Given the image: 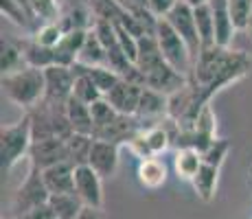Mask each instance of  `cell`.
Wrapping results in <instances>:
<instances>
[{
	"instance_id": "6da1fadb",
	"label": "cell",
	"mask_w": 252,
	"mask_h": 219,
	"mask_svg": "<svg viewBox=\"0 0 252 219\" xmlns=\"http://www.w3.org/2000/svg\"><path fill=\"white\" fill-rule=\"evenodd\" d=\"M250 66H252V62L246 53H237V51L221 48V46L202 48L189 81L200 90L202 99L206 103H211V99L221 88L244 79L248 75Z\"/></svg>"
},
{
	"instance_id": "7a4b0ae2",
	"label": "cell",
	"mask_w": 252,
	"mask_h": 219,
	"mask_svg": "<svg viewBox=\"0 0 252 219\" xmlns=\"http://www.w3.org/2000/svg\"><path fill=\"white\" fill-rule=\"evenodd\" d=\"M2 92L9 101H13L16 105H20L27 112L44 101L46 94V81H44V70L40 68H22V70L13 72V75H2L0 79Z\"/></svg>"
},
{
	"instance_id": "3957f363",
	"label": "cell",
	"mask_w": 252,
	"mask_h": 219,
	"mask_svg": "<svg viewBox=\"0 0 252 219\" xmlns=\"http://www.w3.org/2000/svg\"><path fill=\"white\" fill-rule=\"evenodd\" d=\"M33 145L31 116L24 114L18 123L0 127V158H2V173H9L22 158H29Z\"/></svg>"
},
{
	"instance_id": "277c9868",
	"label": "cell",
	"mask_w": 252,
	"mask_h": 219,
	"mask_svg": "<svg viewBox=\"0 0 252 219\" xmlns=\"http://www.w3.org/2000/svg\"><path fill=\"white\" fill-rule=\"evenodd\" d=\"M154 35H156V40H158V46H160L164 62H167L171 68H176L180 75L191 77L195 60H193L191 51H189V46L184 44V40L173 31L171 24L164 20V18L158 20V27H156V33H154Z\"/></svg>"
},
{
	"instance_id": "5b68a950",
	"label": "cell",
	"mask_w": 252,
	"mask_h": 219,
	"mask_svg": "<svg viewBox=\"0 0 252 219\" xmlns=\"http://www.w3.org/2000/svg\"><path fill=\"white\" fill-rule=\"evenodd\" d=\"M48 199H51V193H48L44 184V175H42L40 169L29 164L27 178H24V182L16 188V193L11 197L13 217H20L24 213L33 211V208L44 206V204H48Z\"/></svg>"
},
{
	"instance_id": "8992f818",
	"label": "cell",
	"mask_w": 252,
	"mask_h": 219,
	"mask_svg": "<svg viewBox=\"0 0 252 219\" xmlns=\"http://www.w3.org/2000/svg\"><path fill=\"white\" fill-rule=\"evenodd\" d=\"M164 20L171 24L173 31H176L178 35L184 40V44H187L189 51H191L193 60H197V55L202 53V42H200V33H197V24H195V13H193V7H189V4H184V2H178L176 9H173V11L169 13ZM193 66H195V64H193Z\"/></svg>"
},
{
	"instance_id": "52a82bcc",
	"label": "cell",
	"mask_w": 252,
	"mask_h": 219,
	"mask_svg": "<svg viewBox=\"0 0 252 219\" xmlns=\"http://www.w3.org/2000/svg\"><path fill=\"white\" fill-rule=\"evenodd\" d=\"M96 18L92 11L90 0H64L60 2V18L57 24L64 29V33L68 31H90L94 27Z\"/></svg>"
},
{
	"instance_id": "ba28073f",
	"label": "cell",
	"mask_w": 252,
	"mask_h": 219,
	"mask_svg": "<svg viewBox=\"0 0 252 219\" xmlns=\"http://www.w3.org/2000/svg\"><path fill=\"white\" fill-rule=\"evenodd\" d=\"M101 180L103 178L92 167H88V164L75 169V193L84 202L86 208H94V211L103 208V187H101Z\"/></svg>"
},
{
	"instance_id": "9c48e42d",
	"label": "cell",
	"mask_w": 252,
	"mask_h": 219,
	"mask_svg": "<svg viewBox=\"0 0 252 219\" xmlns=\"http://www.w3.org/2000/svg\"><path fill=\"white\" fill-rule=\"evenodd\" d=\"M60 162H68V152H66L64 138H46V140H33L31 152H29V164L40 171L48 167H55Z\"/></svg>"
},
{
	"instance_id": "30bf717a",
	"label": "cell",
	"mask_w": 252,
	"mask_h": 219,
	"mask_svg": "<svg viewBox=\"0 0 252 219\" xmlns=\"http://www.w3.org/2000/svg\"><path fill=\"white\" fill-rule=\"evenodd\" d=\"M46 81V94L44 101L48 103H66L72 96V88H75V72L72 68L66 66H48L44 70Z\"/></svg>"
},
{
	"instance_id": "8fae6325",
	"label": "cell",
	"mask_w": 252,
	"mask_h": 219,
	"mask_svg": "<svg viewBox=\"0 0 252 219\" xmlns=\"http://www.w3.org/2000/svg\"><path fill=\"white\" fill-rule=\"evenodd\" d=\"M143 84L129 79H121L108 94L103 96L112 108L119 112L121 116H136L138 103H140V94H143Z\"/></svg>"
},
{
	"instance_id": "7c38bea8",
	"label": "cell",
	"mask_w": 252,
	"mask_h": 219,
	"mask_svg": "<svg viewBox=\"0 0 252 219\" xmlns=\"http://www.w3.org/2000/svg\"><path fill=\"white\" fill-rule=\"evenodd\" d=\"M189 77L180 75V72L176 70V68H171L164 62V64H160L158 68H154L152 72H147V75L143 77V86L152 88V90L156 92H162V94L171 96L173 92L182 90L184 86H187Z\"/></svg>"
},
{
	"instance_id": "4fadbf2b",
	"label": "cell",
	"mask_w": 252,
	"mask_h": 219,
	"mask_svg": "<svg viewBox=\"0 0 252 219\" xmlns=\"http://www.w3.org/2000/svg\"><path fill=\"white\" fill-rule=\"evenodd\" d=\"M119 154H121V145L94 140L88 158V167L94 169L101 178H112L116 169H119Z\"/></svg>"
},
{
	"instance_id": "5bb4252c",
	"label": "cell",
	"mask_w": 252,
	"mask_h": 219,
	"mask_svg": "<svg viewBox=\"0 0 252 219\" xmlns=\"http://www.w3.org/2000/svg\"><path fill=\"white\" fill-rule=\"evenodd\" d=\"M140 129H143V125H140V121L136 116H119L112 125H108V127H103L101 131H96L92 138L105 140V143H114V145H121V147H123V145H127Z\"/></svg>"
},
{
	"instance_id": "9a60e30c",
	"label": "cell",
	"mask_w": 252,
	"mask_h": 219,
	"mask_svg": "<svg viewBox=\"0 0 252 219\" xmlns=\"http://www.w3.org/2000/svg\"><path fill=\"white\" fill-rule=\"evenodd\" d=\"M208 7H211L213 20H215V44L221 48H230L237 29L228 11V0H208Z\"/></svg>"
},
{
	"instance_id": "2e32d148",
	"label": "cell",
	"mask_w": 252,
	"mask_h": 219,
	"mask_svg": "<svg viewBox=\"0 0 252 219\" xmlns=\"http://www.w3.org/2000/svg\"><path fill=\"white\" fill-rule=\"evenodd\" d=\"M75 164L60 162L55 167H48L42 171L44 184L51 195H62V193H75Z\"/></svg>"
},
{
	"instance_id": "e0dca14e",
	"label": "cell",
	"mask_w": 252,
	"mask_h": 219,
	"mask_svg": "<svg viewBox=\"0 0 252 219\" xmlns=\"http://www.w3.org/2000/svg\"><path fill=\"white\" fill-rule=\"evenodd\" d=\"M86 35H88V31H68V33H64L62 42L53 48V51H55V64L66 66V68L75 66L77 62H79Z\"/></svg>"
},
{
	"instance_id": "ac0fdd59",
	"label": "cell",
	"mask_w": 252,
	"mask_h": 219,
	"mask_svg": "<svg viewBox=\"0 0 252 219\" xmlns=\"http://www.w3.org/2000/svg\"><path fill=\"white\" fill-rule=\"evenodd\" d=\"M167 112H169V96L145 86L143 94H140L136 119L140 123H143V121H149V119H167Z\"/></svg>"
},
{
	"instance_id": "d6986e66",
	"label": "cell",
	"mask_w": 252,
	"mask_h": 219,
	"mask_svg": "<svg viewBox=\"0 0 252 219\" xmlns=\"http://www.w3.org/2000/svg\"><path fill=\"white\" fill-rule=\"evenodd\" d=\"M18 48H20L24 64L31 68H40V70H46L48 66H55V51L53 48H46L42 44H37L31 35L24 37V40H18Z\"/></svg>"
},
{
	"instance_id": "ffe728a7",
	"label": "cell",
	"mask_w": 252,
	"mask_h": 219,
	"mask_svg": "<svg viewBox=\"0 0 252 219\" xmlns=\"http://www.w3.org/2000/svg\"><path fill=\"white\" fill-rule=\"evenodd\" d=\"M136 178L145 188H160L167 182V167L160 158H147L140 160L136 169Z\"/></svg>"
},
{
	"instance_id": "44dd1931",
	"label": "cell",
	"mask_w": 252,
	"mask_h": 219,
	"mask_svg": "<svg viewBox=\"0 0 252 219\" xmlns=\"http://www.w3.org/2000/svg\"><path fill=\"white\" fill-rule=\"evenodd\" d=\"M66 114H68V123L75 134H86L92 136L94 134V123H92V114H90V105L77 101L75 96H70L66 103Z\"/></svg>"
},
{
	"instance_id": "7402d4cb",
	"label": "cell",
	"mask_w": 252,
	"mask_h": 219,
	"mask_svg": "<svg viewBox=\"0 0 252 219\" xmlns=\"http://www.w3.org/2000/svg\"><path fill=\"white\" fill-rule=\"evenodd\" d=\"M217 182H220V169L202 164V169L197 171V175L191 180V187H193V191H195V195L200 197L202 202L208 204L215 199Z\"/></svg>"
},
{
	"instance_id": "603a6c76",
	"label": "cell",
	"mask_w": 252,
	"mask_h": 219,
	"mask_svg": "<svg viewBox=\"0 0 252 219\" xmlns=\"http://www.w3.org/2000/svg\"><path fill=\"white\" fill-rule=\"evenodd\" d=\"M72 70L75 72H81V75H88L92 81H94V86L99 88L101 94H108L112 88L119 84L123 77L119 75L116 70H112L110 66H81V64H75L72 66Z\"/></svg>"
},
{
	"instance_id": "cb8c5ba5",
	"label": "cell",
	"mask_w": 252,
	"mask_h": 219,
	"mask_svg": "<svg viewBox=\"0 0 252 219\" xmlns=\"http://www.w3.org/2000/svg\"><path fill=\"white\" fill-rule=\"evenodd\" d=\"M204 160H202V154L195 152V149L182 147L176 152V158H173V169H176V175L184 182H191L197 175V171L202 169Z\"/></svg>"
},
{
	"instance_id": "d4e9b609",
	"label": "cell",
	"mask_w": 252,
	"mask_h": 219,
	"mask_svg": "<svg viewBox=\"0 0 252 219\" xmlns=\"http://www.w3.org/2000/svg\"><path fill=\"white\" fill-rule=\"evenodd\" d=\"M55 219H79L84 213V202L77 197V193H62V195H51L48 199Z\"/></svg>"
},
{
	"instance_id": "484cf974",
	"label": "cell",
	"mask_w": 252,
	"mask_h": 219,
	"mask_svg": "<svg viewBox=\"0 0 252 219\" xmlns=\"http://www.w3.org/2000/svg\"><path fill=\"white\" fill-rule=\"evenodd\" d=\"M77 64L81 66H108V53H105L103 42L99 40V35L94 33V29H90L88 35H86L84 48H81V55Z\"/></svg>"
},
{
	"instance_id": "4316f807",
	"label": "cell",
	"mask_w": 252,
	"mask_h": 219,
	"mask_svg": "<svg viewBox=\"0 0 252 219\" xmlns=\"http://www.w3.org/2000/svg\"><path fill=\"white\" fill-rule=\"evenodd\" d=\"M143 136H145V143H147V149H149V154H152V158H158V156L164 154L173 145L171 134H169L167 125H164V119L158 121V125H152V127H147V129L143 127Z\"/></svg>"
},
{
	"instance_id": "83f0119b",
	"label": "cell",
	"mask_w": 252,
	"mask_h": 219,
	"mask_svg": "<svg viewBox=\"0 0 252 219\" xmlns=\"http://www.w3.org/2000/svg\"><path fill=\"white\" fill-rule=\"evenodd\" d=\"M92 143H94V138H92V136H86V134H72L70 138H66L68 162L75 164V167H84V164H88Z\"/></svg>"
},
{
	"instance_id": "f1b7e54d",
	"label": "cell",
	"mask_w": 252,
	"mask_h": 219,
	"mask_svg": "<svg viewBox=\"0 0 252 219\" xmlns=\"http://www.w3.org/2000/svg\"><path fill=\"white\" fill-rule=\"evenodd\" d=\"M195 13V24H197V33H200V42L202 48H211L217 46L215 44V20H213V11L208 4L193 9Z\"/></svg>"
},
{
	"instance_id": "f546056e",
	"label": "cell",
	"mask_w": 252,
	"mask_h": 219,
	"mask_svg": "<svg viewBox=\"0 0 252 219\" xmlns=\"http://www.w3.org/2000/svg\"><path fill=\"white\" fill-rule=\"evenodd\" d=\"M22 68H27V64H24V57L18 44L7 42L2 37V44H0V70H2V75H13Z\"/></svg>"
},
{
	"instance_id": "4dcf8cb0",
	"label": "cell",
	"mask_w": 252,
	"mask_h": 219,
	"mask_svg": "<svg viewBox=\"0 0 252 219\" xmlns=\"http://www.w3.org/2000/svg\"><path fill=\"white\" fill-rule=\"evenodd\" d=\"M72 96H75L77 101H81V103H86V105H92V103H96V101L103 99V94H101L99 88L94 86V81H92L88 75H81V72H75V88H72Z\"/></svg>"
},
{
	"instance_id": "1f68e13d",
	"label": "cell",
	"mask_w": 252,
	"mask_h": 219,
	"mask_svg": "<svg viewBox=\"0 0 252 219\" xmlns=\"http://www.w3.org/2000/svg\"><path fill=\"white\" fill-rule=\"evenodd\" d=\"M90 114H92V123H94V134H96V131H101L103 127H108V125H112L114 121L121 116L105 99L92 103L90 105ZM94 134H92V136H94Z\"/></svg>"
},
{
	"instance_id": "d6a6232c",
	"label": "cell",
	"mask_w": 252,
	"mask_h": 219,
	"mask_svg": "<svg viewBox=\"0 0 252 219\" xmlns=\"http://www.w3.org/2000/svg\"><path fill=\"white\" fill-rule=\"evenodd\" d=\"M31 37L37 44H42V46L55 48L62 42V37H64V29L57 22H44V24H37V29L31 33Z\"/></svg>"
},
{
	"instance_id": "836d02e7",
	"label": "cell",
	"mask_w": 252,
	"mask_h": 219,
	"mask_svg": "<svg viewBox=\"0 0 252 219\" xmlns=\"http://www.w3.org/2000/svg\"><path fill=\"white\" fill-rule=\"evenodd\" d=\"M31 13L37 24L44 22H57L60 18V2L57 0H29Z\"/></svg>"
},
{
	"instance_id": "e575fe53",
	"label": "cell",
	"mask_w": 252,
	"mask_h": 219,
	"mask_svg": "<svg viewBox=\"0 0 252 219\" xmlns=\"http://www.w3.org/2000/svg\"><path fill=\"white\" fill-rule=\"evenodd\" d=\"M228 11L237 31H246L252 18V0H228Z\"/></svg>"
},
{
	"instance_id": "d590c367",
	"label": "cell",
	"mask_w": 252,
	"mask_h": 219,
	"mask_svg": "<svg viewBox=\"0 0 252 219\" xmlns=\"http://www.w3.org/2000/svg\"><path fill=\"white\" fill-rule=\"evenodd\" d=\"M228 152H230V140L215 138L211 143V147H208L206 152L202 154V160H204V164H208V167L221 169V164H224V160H226V156H228Z\"/></svg>"
},
{
	"instance_id": "8d00e7d4",
	"label": "cell",
	"mask_w": 252,
	"mask_h": 219,
	"mask_svg": "<svg viewBox=\"0 0 252 219\" xmlns=\"http://www.w3.org/2000/svg\"><path fill=\"white\" fill-rule=\"evenodd\" d=\"M114 31H116V37H119L121 48H123L125 55L129 57V62L136 66V57H138V37L134 35L129 29H125L123 24H114Z\"/></svg>"
},
{
	"instance_id": "74e56055",
	"label": "cell",
	"mask_w": 252,
	"mask_h": 219,
	"mask_svg": "<svg viewBox=\"0 0 252 219\" xmlns=\"http://www.w3.org/2000/svg\"><path fill=\"white\" fill-rule=\"evenodd\" d=\"M178 2H180V0H149V11H152L158 20H162V18H167L169 13L176 9Z\"/></svg>"
},
{
	"instance_id": "f35d334b",
	"label": "cell",
	"mask_w": 252,
	"mask_h": 219,
	"mask_svg": "<svg viewBox=\"0 0 252 219\" xmlns=\"http://www.w3.org/2000/svg\"><path fill=\"white\" fill-rule=\"evenodd\" d=\"M13 219H55V215H53L51 206L44 204V206H37V208H33V211L24 213L20 217H13Z\"/></svg>"
},
{
	"instance_id": "ab89813d",
	"label": "cell",
	"mask_w": 252,
	"mask_h": 219,
	"mask_svg": "<svg viewBox=\"0 0 252 219\" xmlns=\"http://www.w3.org/2000/svg\"><path fill=\"white\" fill-rule=\"evenodd\" d=\"M79 219H103V217H101V211H94V208H84V213L79 215Z\"/></svg>"
},
{
	"instance_id": "60d3db41",
	"label": "cell",
	"mask_w": 252,
	"mask_h": 219,
	"mask_svg": "<svg viewBox=\"0 0 252 219\" xmlns=\"http://www.w3.org/2000/svg\"><path fill=\"white\" fill-rule=\"evenodd\" d=\"M180 2H184V4H189V7H202V4H208V0H180Z\"/></svg>"
},
{
	"instance_id": "b9f144b4",
	"label": "cell",
	"mask_w": 252,
	"mask_h": 219,
	"mask_svg": "<svg viewBox=\"0 0 252 219\" xmlns=\"http://www.w3.org/2000/svg\"><path fill=\"white\" fill-rule=\"evenodd\" d=\"M244 33L248 35V40L252 42V18H250V22H248V27H246V31H244Z\"/></svg>"
}]
</instances>
